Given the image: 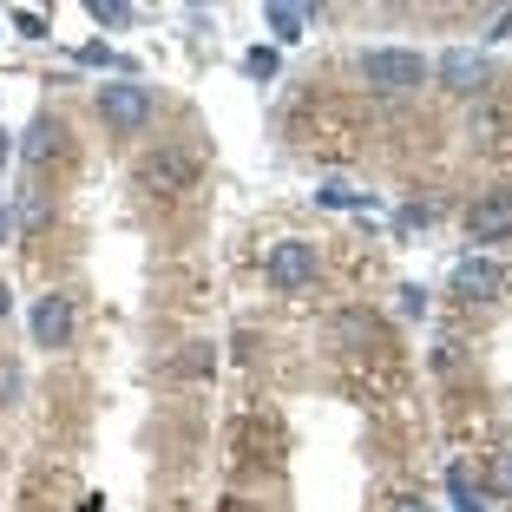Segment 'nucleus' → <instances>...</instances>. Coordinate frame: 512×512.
Segmentation results:
<instances>
[{
	"label": "nucleus",
	"mask_w": 512,
	"mask_h": 512,
	"mask_svg": "<svg viewBox=\"0 0 512 512\" xmlns=\"http://www.w3.org/2000/svg\"><path fill=\"white\" fill-rule=\"evenodd\" d=\"M427 73H434V60L414 53V46H368L362 53V79L375 92H414Z\"/></svg>",
	"instance_id": "1"
},
{
	"label": "nucleus",
	"mask_w": 512,
	"mask_h": 512,
	"mask_svg": "<svg viewBox=\"0 0 512 512\" xmlns=\"http://www.w3.org/2000/svg\"><path fill=\"white\" fill-rule=\"evenodd\" d=\"M151 92L138 86V79H112V86H99V119H106V132H145L151 125Z\"/></svg>",
	"instance_id": "2"
},
{
	"label": "nucleus",
	"mask_w": 512,
	"mask_h": 512,
	"mask_svg": "<svg viewBox=\"0 0 512 512\" xmlns=\"http://www.w3.org/2000/svg\"><path fill=\"white\" fill-rule=\"evenodd\" d=\"M263 276H270V289H309L316 283V243L309 237H276L270 256H263Z\"/></svg>",
	"instance_id": "3"
},
{
	"label": "nucleus",
	"mask_w": 512,
	"mask_h": 512,
	"mask_svg": "<svg viewBox=\"0 0 512 512\" xmlns=\"http://www.w3.org/2000/svg\"><path fill=\"white\" fill-rule=\"evenodd\" d=\"M467 237L473 243H506L512 237V184H493L467 204Z\"/></svg>",
	"instance_id": "4"
},
{
	"label": "nucleus",
	"mask_w": 512,
	"mask_h": 512,
	"mask_svg": "<svg viewBox=\"0 0 512 512\" xmlns=\"http://www.w3.org/2000/svg\"><path fill=\"white\" fill-rule=\"evenodd\" d=\"M506 283H512L506 263H493V256H460V270H453V289H460L467 302H493Z\"/></svg>",
	"instance_id": "5"
},
{
	"label": "nucleus",
	"mask_w": 512,
	"mask_h": 512,
	"mask_svg": "<svg viewBox=\"0 0 512 512\" xmlns=\"http://www.w3.org/2000/svg\"><path fill=\"white\" fill-rule=\"evenodd\" d=\"M33 342H40V348H66V342H73V302L53 296V289L33 302Z\"/></svg>",
	"instance_id": "6"
},
{
	"label": "nucleus",
	"mask_w": 512,
	"mask_h": 512,
	"mask_svg": "<svg viewBox=\"0 0 512 512\" xmlns=\"http://www.w3.org/2000/svg\"><path fill=\"white\" fill-rule=\"evenodd\" d=\"M434 73H440V86H453V92H480L486 86V60H480V53H467V46H453Z\"/></svg>",
	"instance_id": "7"
},
{
	"label": "nucleus",
	"mask_w": 512,
	"mask_h": 512,
	"mask_svg": "<svg viewBox=\"0 0 512 512\" xmlns=\"http://www.w3.org/2000/svg\"><path fill=\"white\" fill-rule=\"evenodd\" d=\"M60 145H66V125L53 119V112H40V119H33V132H27V145H20V158H27V165H46Z\"/></svg>",
	"instance_id": "8"
},
{
	"label": "nucleus",
	"mask_w": 512,
	"mask_h": 512,
	"mask_svg": "<svg viewBox=\"0 0 512 512\" xmlns=\"http://www.w3.org/2000/svg\"><path fill=\"white\" fill-rule=\"evenodd\" d=\"M138 178H145L151 191H178V184L191 178V165H184L178 151H165V158H145V171H138Z\"/></svg>",
	"instance_id": "9"
},
{
	"label": "nucleus",
	"mask_w": 512,
	"mask_h": 512,
	"mask_svg": "<svg viewBox=\"0 0 512 512\" xmlns=\"http://www.w3.org/2000/svg\"><path fill=\"white\" fill-rule=\"evenodd\" d=\"M263 20H270V33L276 40H302V27H309V7H283V0H276V7H263Z\"/></svg>",
	"instance_id": "10"
},
{
	"label": "nucleus",
	"mask_w": 512,
	"mask_h": 512,
	"mask_svg": "<svg viewBox=\"0 0 512 512\" xmlns=\"http://www.w3.org/2000/svg\"><path fill=\"white\" fill-rule=\"evenodd\" d=\"M211 368H217L211 342H191V348H184V355H178V375H211Z\"/></svg>",
	"instance_id": "11"
},
{
	"label": "nucleus",
	"mask_w": 512,
	"mask_h": 512,
	"mask_svg": "<svg viewBox=\"0 0 512 512\" xmlns=\"http://www.w3.org/2000/svg\"><path fill=\"white\" fill-rule=\"evenodd\" d=\"M276 66H283V60H276V46H250V53H243V73H250V79H276Z\"/></svg>",
	"instance_id": "12"
},
{
	"label": "nucleus",
	"mask_w": 512,
	"mask_h": 512,
	"mask_svg": "<svg viewBox=\"0 0 512 512\" xmlns=\"http://www.w3.org/2000/svg\"><path fill=\"white\" fill-rule=\"evenodd\" d=\"M440 217V197H414V204H401V230H421Z\"/></svg>",
	"instance_id": "13"
},
{
	"label": "nucleus",
	"mask_w": 512,
	"mask_h": 512,
	"mask_svg": "<svg viewBox=\"0 0 512 512\" xmlns=\"http://www.w3.org/2000/svg\"><path fill=\"white\" fill-rule=\"evenodd\" d=\"M79 60H86V66H112V73H132V60H119V53H112L106 40H92V46H79Z\"/></svg>",
	"instance_id": "14"
},
{
	"label": "nucleus",
	"mask_w": 512,
	"mask_h": 512,
	"mask_svg": "<svg viewBox=\"0 0 512 512\" xmlns=\"http://www.w3.org/2000/svg\"><path fill=\"white\" fill-rule=\"evenodd\" d=\"M86 14L99 20V27H125V20H132V7H125V0H92Z\"/></svg>",
	"instance_id": "15"
},
{
	"label": "nucleus",
	"mask_w": 512,
	"mask_h": 512,
	"mask_svg": "<svg viewBox=\"0 0 512 512\" xmlns=\"http://www.w3.org/2000/svg\"><path fill=\"white\" fill-rule=\"evenodd\" d=\"M316 197H322V204H335V211H375L362 191H335V184H329V191H316Z\"/></svg>",
	"instance_id": "16"
},
{
	"label": "nucleus",
	"mask_w": 512,
	"mask_h": 512,
	"mask_svg": "<svg viewBox=\"0 0 512 512\" xmlns=\"http://www.w3.org/2000/svg\"><path fill=\"white\" fill-rule=\"evenodd\" d=\"M493 493H499V499H512V447H499V453H493Z\"/></svg>",
	"instance_id": "17"
},
{
	"label": "nucleus",
	"mask_w": 512,
	"mask_h": 512,
	"mask_svg": "<svg viewBox=\"0 0 512 512\" xmlns=\"http://www.w3.org/2000/svg\"><path fill=\"white\" fill-rule=\"evenodd\" d=\"M14 27L27 33V40H46V33H53V27H46L40 14H33V7H14Z\"/></svg>",
	"instance_id": "18"
},
{
	"label": "nucleus",
	"mask_w": 512,
	"mask_h": 512,
	"mask_svg": "<svg viewBox=\"0 0 512 512\" xmlns=\"http://www.w3.org/2000/svg\"><path fill=\"white\" fill-rule=\"evenodd\" d=\"M14 401H20V368L0 362V407H14Z\"/></svg>",
	"instance_id": "19"
},
{
	"label": "nucleus",
	"mask_w": 512,
	"mask_h": 512,
	"mask_svg": "<svg viewBox=\"0 0 512 512\" xmlns=\"http://www.w3.org/2000/svg\"><path fill=\"white\" fill-rule=\"evenodd\" d=\"M421 309H427V289L407 283V289H401V316H421Z\"/></svg>",
	"instance_id": "20"
},
{
	"label": "nucleus",
	"mask_w": 512,
	"mask_h": 512,
	"mask_svg": "<svg viewBox=\"0 0 512 512\" xmlns=\"http://www.w3.org/2000/svg\"><path fill=\"white\" fill-rule=\"evenodd\" d=\"M14 224H20V217H14V211H7V204H0V243L14 237Z\"/></svg>",
	"instance_id": "21"
},
{
	"label": "nucleus",
	"mask_w": 512,
	"mask_h": 512,
	"mask_svg": "<svg viewBox=\"0 0 512 512\" xmlns=\"http://www.w3.org/2000/svg\"><path fill=\"white\" fill-rule=\"evenodd\" d=\"M7 309H14V289L0 283V322H7Z\"/></svg>",
	"instance_id": "22"
},
{
	"label": "nucleus",
	"mask_w": 512,
	"mask_h": 512,
	"mask_svg": "<svg viewBox=\"0 0 512 512\" xmlns=\"http://www.w3.org/2000/svg\"><path fill=\"white\" fill-rule=\"evenodd\" d=\"M394 512H427V506H421V499H401V506H394Z\"/></svg>",
	"instance_id": "23"
}]
</instances>
